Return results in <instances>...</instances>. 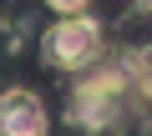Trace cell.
<instances>
[{"mask_svg":"<svg viewBox=\"0 0 152 136\" xmlns=\"http://www.w3.org/2000/svg\"><path fill=\"white\" fill-rule=\"evenodd\" d=\"M102 25L91 15H56V25H46L41 35V55L56 71H91L102 60Z\"/></svg>","mask_w":152,"mask_h":136,"instance_id":"cell-1","label":"cell"},{"mask_svg":"<svg viewBox=\"0 0 152 136\" xmlns=\"http://www.w3.org/2000/svg\"><path fill=\"white\" fill-rule=\"evenodd\" d=\"M71 126H81L91 136H117L127 126V111H122V76H96V81H81V91L71 96Z\"/></svg>","mask_w":152,"mask_h":136,"instance_id":"cell-2","label":"cell"},{"mask_svg":"<svg viewBox=\"0 0 152 136\" xmlns=\"http://www.w3.org/2000/svg\"><path fill=\"white\" fill-rule=\"evenodd\" d=\"M0 136H51V116L36 91L26 86L0 91Z\"/></svg>","mask_w":152,"mask_h":136,"instance_id":"cell-3","label":"cell"},{"mask_svg":"<svg viewBox=\"0 0 152 136\" xmlns=\"http://www.w3.org/2000/svg\"><path fill=\"white\" fill-rule=\"evenodd\" d=\"M46 5H51L56 15H86V5H91V0H46Z\"/></svg>","mask_w":152,"mask_h":136,"instance_id":"cell-4","label":"cell"}]
</instances>
